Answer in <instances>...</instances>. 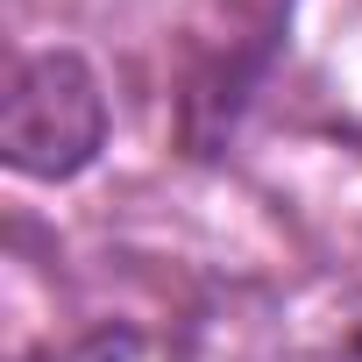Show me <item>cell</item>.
<instances>
[{"mask_svg":"<svg viewBox=\"0 0 362 362\" xmlns=\"http://www.w3.org/2000/svg\"><path fill=\"white\" fill-rule=\"evenodd\" d=\"M107 142V93L86 57L71 50H36L8 78L0 107V149L22 177H71L100 156Z\"/></svg>","mask_w":362,"mask_h":362,"instance_id":"cell-1","label":"cell"},{"mask_svg":"<svg viewBox=\"0 0 362 362\" xmlns=\"http://www.w3.org/2000/svg\"><path fill=\"white\" fill-rule=\"evenodd\" d=\"M298 362H362V284H341L305 313Z\"/></svg>","mask_w":362,"mask_h":362,"instance_id":"cell-2","label":"cell"}]
</instances>
